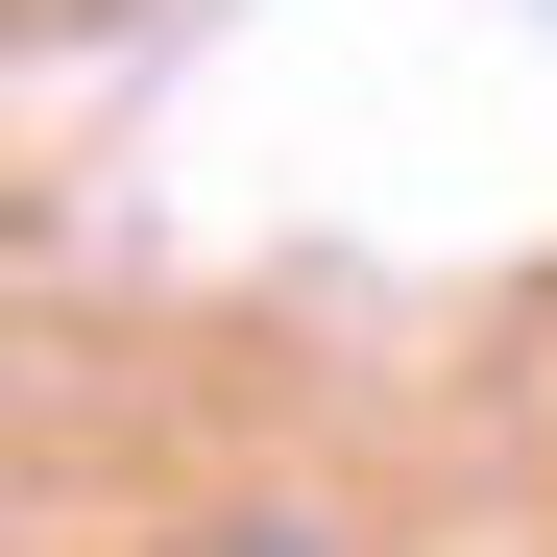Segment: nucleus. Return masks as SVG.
<instances>
[{
	"label": "nucleus",
	"instance_id": "f257e3e1",
	"mask_svg": "<svg viewBox=\"0 0 557 557\" xmlns=\"http://www.w3.org/2000/svg\"><path fill=\"white\" fill-rule=\"evenodd\" d=\"M219 557H315V533H219Z\"/></svg>",
	"mask_w": 557,
	"mask_h": 557
}]
</instances>
